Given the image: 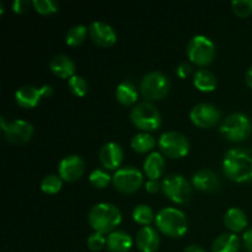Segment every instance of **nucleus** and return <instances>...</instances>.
Returning a JSON list of instances; mask_svg holds the SVG:
<instances>
[{
    "instance_id": "obj_1",
    "label": "nucleus",
    "mask_w": 252,
    "mask_h": 252,
    "mask_svg": "<svg viewBox=\"0 0 252 252\" xmlns=\"http://www.w3.org/2000/svg\"><path fill=\"white\" fill-rule=\"evenodd\" d=\"M223 171L226 177L243 184L252 180V150L246 148H233L223 159Z\"/></svg>"
},
{
    "instance_id": "obj_2",
    "label": "nucleus",
    "mask_w": 252,
    "mask_h": 252,
    "mask_svg": "<svg viewBox=\"0 0 252 252\" xmlns=\"http://www.w3.org/2000/svg\"><path fill=\"white\" fill-rule=\"evenodd\" d=\"M122 221L120 209L111 203H97L89 212V223L97 233H112Z\"/></svg>"
},
{
    "instance_id": "obj_3",
    "label": "nucleus",
    "mask_w": 252,
    "mask_h": 252,
    "mask_svg": "<svg viewBox=\"0 0 252 252\" xmlns=\"http://www.w3.org/2000/svg\"><path fill=\"white\" fill-rule=\"evenodd\" d=\"M158 229L170 238H181L187 231V218L180 209L162 208L155 217Z\"/></svg>"
},
{
    "instance_id": "obj_4",
    "label": "nucleus",
    "mask_w": 252,
    "mask_h": 252,
    "mask_svg": "<svg viewBox=\"0 0 252 252\" xmlns=\"http://www.w3.org/2000/svg\"><path fill=\"white\" fill-rule=\"evenodd\" d=\"M219 132L230 142H241L248 139L252 132L250 118L240 112L231 113L221 123Z\"/></svg>"
},
{
    "instance_id": "obj_5",
    "label": "nucleus",
    "mask_w": 252,
    "mask_h": 252,
    "mask_svg": "<svg viewBox=\"0 0 252 252\" xmlns=\"http://www.w3.org/2000/svg\"><path fill=\"white\" fill-rule=\"evenodd\" d=\"M130 121L139 129L150 132L160 127L161 116L154 105L150 102H140L130 111Z\"/></svg>"
},
{
    "instance_id": "obj_6",
    "label": "nucleus",
    "mask_w": 252,
    "mask_h": 252,
    "mask_svg": "<svg viewBox=\"0 0 252 252\" xmlns=\"http://www.w3.org/2000/svg\"><path fill=\"white\" fill-rule=\"evenodd\" d=\"M169 89V79L161 71H150L140 81V91L148 101L161 100L167 95Z\"/></svg>"
},
{
    "instance_id": "obj_7",
    "label": "nucleus",
    "mask_w": 252,
    "mask_h": 252,
    "mask_svg": "<svg viewBox=\"0 0 252 252\" xmlns=\"http://www.w3.org/2000/svg\"><path fill=\"white\" fill-rule=\"evenodd\" d=\"M187 54L192 63L197 65H207L211 63L216 54V46L213 41L203 34H197L187 46Z\"/></svg>"
},
{
    "instance_id": "obj_8",
    "label": "nucleus",
    "mask_w": 252,
    "mask_h": 252,
    "mask_svg": "<svg viewBox=\"0 0 252 252\" xmlns=\"http://www.w3.org/2000/svg\"><path fill=\"white\" fill-rule=\"evenodd\" d=\"M159 147L166 157L171 159H181L189 152V139L182 133L170 130L160 135Z\"/></svg>"
},
{
    "instance_id": "obj_9",
    "label": "nucleus",
    "mask_w": 252,
    "mask_h": 252,
    "mask_svg": "<svg viewBox=\"0 0 252 252\" xmlns=\"http://www.w3.org/2000/svg\"><path fill=\"white\" fill-rule=\"evenodd\" d=\"M161 189L165 196L175 203H186L191 198V185L181 175H169L165 177Z\"/></svg>"
},
{
    "instance_id": "obj_10",
    "label": "nucleus",
    "mask_w": 252,
    "mask_h": 252,
    "mask_svg": "<svg viewBox=\"0 0 252 252\" xmlns=\"http://www.w3.org/2000/svg\"><path fill=\"white\" fill-rule=\"evenodd\" d=\"M116 189L123 193H133L143 185V174L133 166L122 167L117 170L112 177Z\"/></svg>"
},
{
    "instance_id": "obj_11",
    "label": "nucleus",
    "mask_w": 252,
    "mask_h": 252,
    "mask_svg": "<svg viewBox=\"0 0 252 252\" xmlns=\"http://www.w3.org/2000/svg\"><path fill=\"white\" fill-rule=\"evenodd\" d=\"M0 125L5 138L12 144H22L29 142L33 135V126L27 121L16 120L6 122L4 117L0 118Z\"/></svg>"
},
{
    "instance_id": "obj_12",
    "label": "nucleus",
    "mask_w": 252,
    "mask_h": 252,
    "mask_svg": "<svg viewBox=\"0 0 252 252\" xmlns=\"http://www.w3.org/2000/svg\"><path fill=\"white\" fill-rule=\"evenodd\" d=\"M53 94V89L51 85H43L41 88H36L32 85H25L17 89L15 93V100L19 106L24 108L36 107L39 101L43 97H48Z\"/></svg>"
},
{
    "instance_id": "obj_13",
    "label": "nucleus",
    "mask_w": 252,
    "mask_h": 252,
    "mask_svg": "<svg viewBox=\"0 0 252 252\" xmlns=\"http://www.w3.org/2000/svg\"><path fill=\"white\" fill-rule=\"evenodd\" d=\"M192 123L199 128H209L220 118V111L212 103H198L189 112Z\"/></svg>"
},
{
    "instance_id": "obj_14",
    "label": "nucleus",
    "mask_w": 252,
    "mask_h": 252,
    "mask_svg": "<svg viewBox=\"0 0 252 252\" xmlns=\"http://www.w3.org/2000/svg\"><path fill=\"white\" fill-rule=\"evenodd\" d=\"M85 170L83 159L78 155H68L63 158L58 165L59 177L64 181L74 182L80 179Z\"/></svg>"
},
{
    "instance_id": "obj_15",
    "label": "nucleus",
    "mask_w": 252,
    "mask_h": 252,
    "mask_svg": "<svg viewBox=\"0 0 252 252\" xmlns=\"http://www.w3.org/2000/svg\"><path fill=\"white\" fill-rule=\"evenodd\" d=\"M89 34L97 46L111 47L117 41V34L112 26L102 21H94L89 26Z\"/></svg>"
},
{
    "instance_id": "obj_16",
    "label": "nucleus",
    "mask_w": 252,
    "mask_h": 252,
    "mask_svg": "<svg viewBox=\"0 0 252 252\" xmlns=\"http://www.w3.org/2000/svg\"><path fill=\"white\" fill-rule=\"evenodd\" d=\"M123 149L120 144L115 142L106 143L98 153V158L100 161L106 169L108 170H116L120 167L123 160Z\"/></svg>"
},
{
    "instance_id": "obj_17",
    "label": "nucleus",
    "mask_w": 252,
    "mask_h": 252,
    "mask_svg": "<svg viewBox=\"0 0 252 252\" xmlns=\"http://www.w3.org/2000/svg\"><path fill=\"white\" fill-rule=\"evenodd\" d=\"M135 243L142 252H155L160 245L159 234L152 226H143L137 233Z\"/></svg>"
},
{
    "instance_id": "obj_18",
    "label": "nucleus",
    "mask_w": 252,
    "mask_h": 252,
    "mask_svg": "<svg viewBox=\"0 0 252 252\" xmlns=\"http://www.w3.org/2000/svg\"><path fill=\"white\" fill-rule=\"evenodd\" d=\"M193 187L203 192H214L220 187V180L212 170H199L192 177Z\"/></svg>"
},
{
    "instance_id": "obj_19",
    "label": "nucleus",
    "mask_w": 252,
    "mask_h": 252,
    "mask_svg": "<svg viewBox=\"0 0 252 252\" xmlns=\"http://www.w3.org/2000/svg\"><path fill=\"white\" fill-rule=\"evenodd\" d=\"M49 69L52 70V73L56 74L57 76H59L62 79H70L71 76L75 75L74 74V71H75V64L65 54L54 56L51 59V62H49Z\"/></svg>"
},
{
    "instance_id": "obj_20",
    "label": "nucleus",
    "mask_w": 252,
    "mask_h": 252,
    "mask_svg": "<svg viewBox=\"0 0 252 252\" xmlns=\"http://www.w3.org/2000/svg\"><path fill=\"white\" fill-rule=\"evenodd\" d=\"M133 245V240L126 231L117 230L108 234L107 249L110 252H128Z\"/></svg>"
},
{
    "instance_id": "obj_21",
    "label": "nucleus",
    "mask_w": 252,
    "mask_h": 252,
    "mask_svg": "<svg viewBox=\"0 0 252 252\" xmlns=\"http://www.w3.org/2000/svg\"><path fill=\"white\" fill-rule=\"evenodd\" d=\"M143 167H144V172L149 177V180H158L164 174L165 160L160 153L154 152L145 158Z\"/></svg>"
},
{
    "instance_id": "obj_22",
    "label": "nucleus",
    "mask_w": 252,
    "mask_h": 252,
    "mask_svg": "<svg viewBox=\"0 0 252 252\" xmlns=\"http://www.w3.org/2000/svg\"><path fill=\"white\" fill-rule=\"evenodd\" d=\"M224 224L233 233H239L248 226L246 214L240 208H230L224 216Z\"/></svg>"
},
{
    "instance_id": "obj_23",
    "label": "nucleus",
    "mask_w": 252,
    "mask_h": 252,
    "mask_svg": "<svg viewBox=\"0 0 252 252\" xmlns=\"http://www.w3.org/2000/svg\"><path fill=\"white\" fill-rule=\"evenodd\" d=\"M240 239L235 234H221L214 240L212 252H239Z\"/></svg>"
},
{
    "instance_id": "obj_24",
    "label": "nucleus",
    "mask_w": 252,
    "mask_h": 252,
    "mask_svg": "<svg viewBox=\"0 0 252 252\" xmlns=\"http://www.w3.org/2000/svg\"><path fill=\"white\" fill-rule=\"evenodd\" d=\"M193 85L203 93H211L217 88V78L207 69H199L194 73Z\"/></svg>"
},
{
    "instance_id": "obj_25",
    "label": "nucleus",
    "mask_w": 252,
    "mask_h": 252,
    "mask_svg": "<svg viewBox=\"0 0 252 252\" xmlns=\"http://www.w3.org/2000/svg\"><path fill=\"white\" fill-rule=\"evenodd\" d=\"M116 97L122 105H133L138 100L137 89L130 81H122L116 89Z\"/></svg>"
},
{
    "instance_id": "obj_26",
    "label": "nucleus",
    "mask_w": 252,
    "mask_h": 252,
    "mask_svg": "<svg viewBox=\"0 0 252 252\" xmlns=\"http://www.w3.org/2000/svg\"><path fill=\"white\" fill-rule=\"evenodd\" d=\"M130 147L137 153H148L155 147V138L148 132L138 133L130 140Z\"/></svg>"
},
{
    "instance_id": "obj_27",
    "label": "nucleus",
    "mask_w": 252,
    "mask_h": 252,
    "mask_svg": "<svg viewBox=\"0 0 252 252\" xmlns=\"http://www.w3.org/2000/svg\"><path fill=\"white\" fill-rule=\"evenodd\" d=\"M133 219L135 223L140 224V225L148 226L154 219V213H153L152 208L147 204H139L133 209Z\"/></svg>"
},
{
    "instance_id": "obj_28",
    "label": "nucleus",
    "mask_w": 252,
    "mask_h": 252,
    "mask_svg": "<svg viewBox=\"0 0 252 252\" xmlns=\"http://www.w3.org/2000/svg\"><path fill=\"white\" fill-rule=\"evenodd\" d=\"M86 33H88V29L84 25H76V26L71 27L65 36V42L68 46L76 47L81 44L85 39Z\"/></svg>"
},
{
    "instance_id": "obj_29",
    "label": "nucleus",
    "mask_w": 252,
    "mask_h": 252,
    "mask_svg": "<svg viewBox=\"0 0 252 252\" xmlns=\"http://www.w3.org/2000/svg\"><path fill=\"white\" fill-rule=\"evenodd\" d=\"M63 180L57 175H48L41 182V189L47 194H56L61 191Z\"/></svg>"
},
{
    "instance_id": "obj_30",
    "label": "nucleus",
    "mask_w": 252,
    "mask_h": 252,
    "mask_svg": "<svg viewBox=\"0 0 252 252\" xmlns=\"http://www.w3.org/2000/svg\"><path fill=\"white\" fill-rule=\"evenodd\" d=\"M68 88L75 96L83 97L88 94V83L80 75H73L68 80Z\"/></svg>"
},
{
    "instance_id": "obj_31",
    "label": "nucleus",
    "mask_w": 252,
    "mask_h": 252,
    "mask_svg": "<svg viewBox=\"0 0 252 252\" xmlns=\"http://www.w3.org/2000/svg\"><path fill=\"white\" fill-rule=\"evenodd\" d=\"M89 181L96 189H105L111 182V176L101 169H95L89 176Z\"/></svg>"
},
{
    "instance_id": "obj_32",
    "label": "nucleus",
    "mask_w": 252,
    "mask_h": 252,
    "mask_svg": "<svg viewBox=\"0 0 252 252\" xmlns=\"http://www.w3.org/2000/svg\"><path fill=\"white\" fill-rule=\"evenodd\" d=\"M32 5L37 12L42 15L54 14L58 10V2L54 0H33Z\"/></svg>"
},
{
    "instance_id": "obj_33",
    "label": "nucleus",
    "mask_w": 252,
    "mask_h": 252,
    "mask_svg": "<svg viewBox=\"0 0 252 252\" xmlns=\"http://www.w3.org/2000/svg\"><path fill=\"white\" fill-rule=\"evenodd\" d=\"M234 14L240 17H246L252 14V0H234L231 2Z\"/></svg>"
},
{
    "instance_id": "obj_34",
    "label": "nucleus",
    "mask_w": 252,
    "mask_h": 252,
    "mask_svg": "<svg viewBox=\"0 0 252 252\" xmlns=\"http://www.w3.org/2000/svg\"><path fill=\"white\" fill-rule=\"evenodd\" d=\"M107 245V239L103 236V234L97 233L95 231L94 234H91L88 239V248L91 251H100L102 250L105 246Z\"/></svg>"
},
{
    "instance_id": "obj_35",
    "label": "nucleus",
    "mask_w": 252,
    "mask_h": 252,
    "mask_svg": "<svg viewBox=\"0 0 252 252\" xmlns=\"http://www.w3.org/2000/svg\"><path fill=\"white\" fill-rule=\"evenodd\" d=\"M191 70H192L191 64H189V63H186V62H185V63H181L179 66H177L176 74H177V76H179V78L185 79V78H187V76H189V74L191 73Z\"/></svg>"
},
{
    "instance_id": "obj_36",
    "label": "nucleus",
    "mask_w": 252,
    "mask_h": 252,
    "mask_svg": "<svg viewBox=\"0 0 252 252\" xmlns=\"http://www.w3.org/2000/svg\"><path fill=\"white\" fill-rule=\"evenodd\" d=\"M30 2L27 0H15L14 4H12V9L17 14H21V12L26 11L27 6H29Z\"/></svg>"
},
{
    "instance_id": "obj_37",
    "label": "nucleus",
    "mask_w": 252,
    "mask_h": 252,
    "mask_svg": "<svg viewBox=\"0 0 252 252\" xmlns=\"http://www.w3.org/2000/svg\"><path fill=\"white\" fill-rule=\"evenodd\" d=\"M243 243L246 250L252 252V228L245 231V234L243 235Z\"/></svg>"
},
{
    "instance_id": "obj_38",
    "label": "nucleus",
    "mask_w": 252,
    "mask_h": 252,
    "mask_svg": "<svg viewBox=\"0 0 252 252\" xmlns=\"http://www.w3.org/2000/svg\"><path fill=\"white\" fill-rule=\"evenodd\" d=\"M160 189V185L158 180H148V182L145 184V189L149 193H157Z\"/></svg>"
},
{
    "instance_id": "obj_39",
    "label": "nucleus",
    "mask_w": 252,
    "mask_h": 252,
    "mask_svg": "<svg viewBox=\"0 0 252 252\" xmlns=\"http://www.w3.org/2000/svg\"><path fill=\"white\" fill-rule=\"evenodd\" d=\"M184 252H206L201 246H197V245H191L189 248L185 249Z\"/></svg>"
},
{
    "instance_id": "obj_40",
    "label": "nucleus",
    "mask_w": 252,
    "mask_h": 252,
    "mask_svg": "<svg viewBox=\"0 0 252 252\" xmlns=\"http://www.w3.org/2000/svg\"><path fill=\"white\" fill-rule=\"evenodd\" d=\"M246 83L252 89V65L249 68L248 73H246Z\"/></svg>"
}]
</instances>
